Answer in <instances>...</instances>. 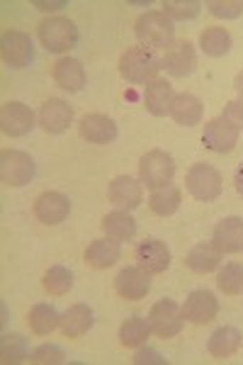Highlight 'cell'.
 I'll return each mask as SVG.
<instances>
[{"instance_id":"6da1fadb","label":"cell","mask_w":243,"mask_h":365,"mask_svg":"<svg viewBox=\"0 0 243 365\" xmlns=\"http://www.w3.org/2000/svg\"><path fill=\"white\" fill-rule=\"evenodd\" d=\"M163 68V58L149 46H132L120 58V76L127 83L134 86H149L158 78Z\"/></svg>"},{"instance_id":"7a4b0ae2","label":"cell","mask_w":243,"mask_h":365,"mask_svg":"<svg viewBox=\"0 0 243 365\" xmlns=\"http://www.w3.org/2000/svg\"><path fill=\"white\" fill-rule=\"evenodd\" d=\"M134 34L141 46H149L153 51L168 49L175 39V22L163 10H146L144 15L136 17Z\"/></svg>"},{"instance_id":"3957f363","label":"cell","mask_w":243,"mask_h":365,"mask_svg":"<svg viewBox=\"0 0 243 365\" xmlns=\"http://www.w3.org/2000/svg\"><path fill=\"white\" fill-rule=\"evenodd\" d=\"M37 37L49 54H66L78 44V27L68 17H46L37 25Z\"/></svg>"},{"instance_id":"277c9868","label":"cell","mask_w":243,"mask_h":365,"mask_svg":"<svg viewBox=\"0 0 243 365\" xmlns=\"http://www.w3.org/2000/svg\"><path fill=\"white\" fill-rule=\"evenodd\" d=\"M185 187L197 202H214L224 190L222 173L205 161H197L187 168L185 173Z\"/></svg>"},{"instance_id":"5b68a950","label":"cell","mask_w":243,"mask_h":365,"mask_svg":"<svg viewBox=\"0 0 243 365\" xmlns=\"http://www.w3.org/2000/svg\"><path fill=\"white\" fill-rule=\"evenodd\" d=\"M175 175V158L168 154V151L153 149L146 151L144 156L139 158V180L144 182L146 187L156 190L161 185H168Z\"/></svg>"},{"instance_id":"8992f818","label":"cell","mask_w":243,"mask_h":365,"mask_svg":"<svg viewBox=\"0 0 243 365\" xmlns=\"http://www.w3.org/2000/svg\"><path fill=\"white\" fill-rule=\"evenodd\" d=\"M37 173L34 158L17 149H5L0 154V180L8 187H25Z\"/></svg>"},{"instance_id":"52a82bcc","label":"cell","mask_w":243,"mask_h":365,"mask_svg":"<svg viewBox=\"0 0 243 365\" xmlns=\"http://www.w3.org/2000/svg\"><path fill=\"white\" fill-rule=\"evenodd\" d=\"M0 54H3V61L10 68H27L34 61L32 37L27 32H22V29H8L3 34V42H0Z\"/></svg>"},{"instance_id":"ba28073f","label":"cell","mask_w":243,"mask_h":365,"mask_svg":"<svg viewBox=\"0 0 243 365\" xmlns=\"http://www.w3.org/2000/svg\"><path fill=\"white\" fill-rule=\"evenodd\" d=\"M149 322L158 339H173L182 331L185 317H182V307L173 299H158L149 312Z\"/></svg>"},{"instance_id":"9c48e42d","label":"cell","mask_w":243,"mask_h":365,"mask_svg":"<svg viewBox=\"0 0 243 365\" xmlns=\"http://www.w3.org/2000/svg\"><path fill=\"white\" fill-rule=\"evenodd\" d=\"M37 125H39V120L34 117L32 110H29V105L20 103V100H10V103H5L3 110H0V129H3V134H8V137H13V139L27 137Z\"/></svg>"},{"instance_id":"30bf717a","label":"cell","mask_w":243,"mask_h":365,"mask_svg":"<svg viewBox=\"0 0 243 365\" xmlns=\"http://www.w3.org/2000/svg\"><path fill=\"white\" fill-rule=\"evenodd\" d=\"M151 290V273L146 268H141L139 263L136 266H127L117 273L115 278V292L127 302H139L149 295Z\"/></svg>"},{"instance_id":"8fae6325","label":"cell","mask_w":243,"mask_h":365,"mask_svg":"<svg viewBox=\"0 0 243 365\" xmlns=\"http://www.w3.org/2000/svg\"><path fill=\"white\" fill-rule=\"evenodd\" d=\"M219 314V299L214 297V292L210 290H192L182 302V317L190 324H210L214 322Z\"/></svg>"},{"instance_id":"7c38bea8","label":"cell","mask_w":243,"mask_h":365,"mask_svg":"<svg viewBox=\"0 0 243 365\" xmlns=\"http://www.w3.org/2000/svg\"><path fill=\"white\" fill-rule=\"evenodd\" d=\"M108 197L117 210L132 212L144 202V182L132 175H117L108 187Z\"/></svg>"},{"instance_id":"4fadbf2b","label":"cell","mask_w":243,"mask_h":365,"mask_svg":"<svg viewBox=\"0 0 243 365\" xmlns=\"http://www.w3.org/2000/svg\"><path fill=\"white\" fill-rule=\"evenodd\" d=\"M71 215V200L63 192L46 190L34 200V217L46 227H56Z\"/></svg>"},{"instance_id":"5bb4252c","label":"cell","mask_w":243,"mask_h":365,"mask_svg":"<svg viewBox=\"0 0 243 365\" xmlns=\"http://www.w3.org/2000/svg\"><path fill=\"white\" fill-rule=\"evenodd\" d=\"M163 68L173 78H187V76H192L195 68H197V51H195V46L185 42V39L173 42L163 54Z\"/></svg>"},{"instance_id":"9a60e30c","label":"cell","mask_w":243,"mask_h":365,"mask_svg":"<svg viewBox=\"0 0 243 365\" xmlns=\"http://www.w3.org/2000/svg\"><path fill=\"white\" fill-rule=\"evenodd\" d=\"M134 258L141 268H146L151 275L165 273L170 268V249L165 246V241L161 239H144L136 244Z\"/></svg>"},{"instance_id":"2e32d148","label":"cell","mask_w":243,"mask_h":365,"mask_svg":"<svg viewBox=\"0 0 243 365\" xmlns=\"http://www.w3.org/2000/svg\"><path fill=\"white\" fill-rule=\"evenodd\" d=\"M37 120L46 134H63L73 122V108L61 98H49L39 108Z\"/></svg>"},{"instance_id":"e0dca14e","label":"cell","mask_w":243,"mask_h":365,"mask_svg":"<svg viewBox=\"0 0 243 365\" xmlns=\"http://www.w3.org/2000/svg\"><path fill=\"white\" fill-rule=\"evenodd\" d=\"M239 129H234L229 122H224L222 117H214L205 125L202 132V144L214 154H229V151L236 149L239 144Z\"/></svg>"},{"instance_id":"ac0fdd59","label":"cell","mask_w":243,"mask_h":365,"mask_svg":"<svg viewBox=\"0 0 243 365\" xmlns=\"http://www.w3.org/2000/svg\"><path fill=\"white\" fill-rule=\"evenodd\" d=\"M78 134L88 144H98V146L112 144V141L117 139V122L112 120V117L100 115V113L86 115L78 122Z\"/></svg>"},{"instance_id":"d6986e66","label":"cell","mask_w":243,"mask_h":365,"mask_svg":"<svg viewBox=\"0 0 243 365\" xmlns=\"http://www.w3.org/2000/svg\"><path fill=\"white\" fill-rule=\"evenodd\" d=\"M51 76H54V83L61 88V91H66V93H81L83 88H86V83H88L86 68H83V63L78 61V58H73V56H61V58H58V61L54 63Z\"/></svg>"},{"instance_id":"ffe728a7","label":"cell","mask_w":243,"mask_h":365,"mask_svg":"<svg viewBox=\"0 0 243 365\" xmlns=\"http://www.w3.org/2000/svg\"><path fill=\"white\" fill-rule=\"evenodd\" d=\"M212 244L222 253H239L243 251V220L236 215L224 217L217 222L212 232Z\"/></svg>"},{"instance_id":"44dd1931","label":"cell","mask_w":243,"mask_h":365,"mask_svg":"<svg viewBox=\"0 0 243 365\" xmlns=\"http://www.w3.org/2000/svg\"><path fill=\"white\" fill-rule=\"evenodd\" d=\"M241 344H243V336L239 329L231 327V324H224V327L212 331L210 341H207V351H210V356L217 358V361H227V358L239 353Z\"/></svg>"},{"instance_id":"7402d4cb","label":"cell","mask_w":243,"mask_h":365,"mask_svg":"<svg viewBox=\"0 0 243 365\" xmlns=\"http://www.w3.org/2000/svg\"><path fill=\"white\" fill-rule=\"evenodd\" d=\"M122 258V244L110 237L95 239L86 249V263L95 270H108Z\"/></svg>"},{"instance_id":"603a6c76","label":"cell","mask_w":243,"mask_h":365,"mask_svg":"<svg viewBox=\"0 0 243 365\" xmlns=\"http://www.w3.org/2000/svg\"><path fill=\"white\" fill-rule=\"evenodd\" d=\"M93 324H95L93 309L88 307L86 302H78V304H71V307L63 312L58 327H61V334L66 339H81L91 331Z\"/></svg>"},{"instance_id":"cb8c5ba5","label":"cell","mask_w":243,"mask_h":365,"mask_svg":"<svg viewBox=\"0 0 243 365\" xmlns=\"http://www.w3.org/2000/svg\"><path fill=\"white\" fill-rule=\"evenodd\" d=\"M222 256L224 253L217 249L212 241H202V244H195L185 256V266L197 275L214 273L222 266Z\"/></svg>"},{"instance_id":"d4e9b609","label":"cell","mask_w":243,"mask_h":365,"mask_svg":"<svg viewBox=\"0 0 243 365\" xmlns=\"http://www.w3.org/2000/svg\"><path fill=\"white\" fill-rule=\"evenodd\" d=\"M205 115V105L202 100L192 93H177L173 105H170V117H173L175 125L180 127H195L202 122Z\"/></svg>"},{"instance_id":"484cf974","label":"cell","mask_w":243,"mask_h":365,"mask_svg":"<svg viewBox=\"0 0 243 365\" xmlns=\"http://www.w3.org/2000/svg\"><path fill=\"white\" fill-rule=\"evenodd\" d=\"M173 100H175L173 86H170L165 78L151 81V83L144 88V105L153 117L170 115V105H173Z\"/></svg>"},{"instance_id":"4316f807","label":"cell","mask_w":243,"mask_h":365,"mask_svg":"<svg viewBox=\"0 0 243 365\" xmlns=\"http://www.w3.org/2000/svg\"><path fill=\"white\" fill-rule=\"evenodd\" d=\"M100 227H103L105 237L120 241V244L122 241H132L136 237V220L124 210H115V212H110V215H105Z\"/></svg>"},{"instance_id":"83f0119b","label":"cell","mask_w":243,"mask_h":365,"mask_svg":"<svg viewBox=\"0 0 243 365\" xmlns=\"http://www.w3.org/2000/svg\"><path fill=\"white\" fill-rule=\"evenodd\" d=\"M180 202H182V192H180V187L173 185V182L156 187V190H151V195H149V207L153 215H158V217L175 215V212L180 210Z\"/></svg>"},{"instance_id":"f1b7e54d","label":"cell","mask_w":243,"mask_h":365,"mask_svg":"<svg viewBox=\"0 0 243 365\" xmlns=\"http://www.w3.org/2000/svg\"><path fill=\"white\" fill-rule=\"evenodd\" d=\"M27 324H29V329H32V334H37V336H49L58 324H61V314L56 312L54 304L37 302L32 309H29Z\"/></svg>"},{"instance_id":"f546056e","label":"cell","mask_w":243,"mask_h":365,"mask_svg":"<svg viewBox=\"0 0 243 365\" xmlns=\"http://www.w3.org/2000/svg\"><path fill=\"white\" fill-rule=\"evenodd\" d=\"M231 46H234V39H231V32L227 27H207L205 32L200 34V49L210 58L227 56L231 51Z\"/></svg>"},{"instance_id":"4dcf8cb0","label":"cell","mask_w":243,"mask_h":365,"mask_svg":"<svg viewBox=\"0 0 243 365\" xmlns=\"http://www.w3.org/2000/svg\"><path fill=\"white\" fill-rule=\"evenodd\" d=\"M151 322L144 319V317H129V319L122 322L120 327V344L124 349H139V346H146V341L151 336Z\"/></svg>"},{"instance_id":"1f68e13d","label":"cell","mask_w":243,"mask_h":365,"mask_svg":"<svg viewBox=\"0 0 243 365\" xmlns=\"http://www.w3.org/2000/svg\"><path fill=\"white\" fill-rule=\"evenodd\" d=\"M41 287L49 292L51 297H61L73 287V273L66 266H51L46 268L44 278H41Z\"/></svg>"},{"instance_id":"d6a6232c","label":"cell","mask_w":243,"mask_h":365,"mask_svg":"<svg viewBox=\"0 0 243 365\" xmlns=\"http://www.w3.org/2000/svg\"><path fill=\"white\" fill-rule=\"evenodd\" d=\"M0 356L3 363H25L29 361V346L22 334H5L0 341Z\"/></svg>"},{"instance_id":"836d02e7","label":"cell","mask_w":243,"mask_h":365,"mask_svg":"<svg viewBox=\"0 0 243 365\" xmlns=\"http://www.w3.org/2000/svg\"><path fill=\"white\" fill-rule=\"evenodd\" d=\"M217 287L224 295H241L243 292V266L241 263H227L217 273Z\"/></svg>"},{"instance_id":"e575fe53","label":"cell","mask_w":243,"mask_h":365,"mask_svg":"<svg viewBox=\"0 0 243 365\" xmlns=\"http://www.w3.org/2000/svg\"><path fill=\"white\" fill-rule=\"evenodd\" d=\"M163 13L173 22H190L202 13V3L200 0H165Z\"/></svg>"},{"instance_id":"d590c367","label":"cell","mask_w":243,"mask_h":365,"mask_svg":"<svg viewBox=\"0 0 243 365\" xmlns=\"http://www.w3.org/2000/svg\"><path fill=\"white\" fill-rule=\"evenodd\" d=\"M29 363H34V365H61V363H66V353L54 344H41L29 353Z\"/></svg>"},{"instance_id":"8d00e7d4","label":"cell","mask_w":243,"mask_h":365,"mask_svg":"<svg viewBox=\"0 0 243 365\" xmlns=\"http://www.w3.org/2000/svg\"><path fill=\"white\" fill-rule=\"evenodd\" d=\"M207 8L219 20H236L243 15V0H207Z\"/></svg>"},{"instance_id":"74e56055","label":"cell","mask_w":243,"mask_h":365,"mask_svg":"<svg viewBox=\"0 0 243 365\" xmlns=\"http://www.w3.org/2000/svg\"><path fill=\"white\" fill-rule=\"evenodd\" d=\"M222 120L229 122L234 129H239L243 132V100H229L227 105H224V113H222Z\"/></svg>"},{"instance_id":"f35d334b","label":"cell","mask_w":243,"mask_h":365,"mask_svg":"<svg viewBox=\"0 0 243 365\" xmlns=\"http://www.w3.org/2000/svg\"><path fill=\"white\" fill-rule=\"evenodd\" d=\"M134 363L136 365H168V361L158 353L156 349L149 346H139V351L134 353Z\"/></svg>"},{"instance_id":"ab89813d","label":"cell","mask_w":243,"mask_h":365,"mask_svg":"<svg viewBox=\"0 0 243 365\" xmlns=\"http://www.w3.org/2000/svg\"><path fill=\"white\" fill-rule=\"evenodd\" d=\"M63 5H66V0H58V3H37V8L44 10V13H54V10H61Z\"/></svg>"},{"instance_id":"60d3db41","label":"cell","mask_w":243,"mask_h":365,"mask_svg":"<svg viewBox=\"0 0 243 365\" xmlns=\"http://www.w3.org/2000/svg\"><path fill=\"white\" fill-rule=\"evenodd\" d=\"M234 185H236V192L243 197V163L236 168V173H234Z\"/></svg>"},{"instance_id":"b9f144b4","label":"cell","mask_w":243,"mask_h":365,"mask_svg":"<svg viewBox=\"0 0 243 365\" xmlns=\"http://www.w3.org/2000/svg\"><path fill=\"white\" fill-rule=\"evenodd\" d=\"M234 91L239 93V98L243 100V71H241V73L234 78Z\"/></svg>"}]
</instances>
